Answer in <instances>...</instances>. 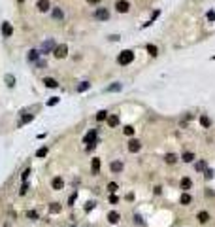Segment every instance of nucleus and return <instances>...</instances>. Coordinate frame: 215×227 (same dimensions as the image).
I'll use <instances>...</instances> for the list:
<instances>
[{"instance_id":"4","label":"nucleus","mask_w":215,"mask_h":227,"mask_svg":"<svg viewBox=\"0 0 215 227\" xmlns=\"http://www.w3.org/2000/svg\"><path fill=\"white\" fill-rule=\"evenodd\" d=\"M95 17L98 19V21H108L109 19V12L106 8H98L96 12H95Z\"/></svg>"},{"instance_id":"1","label":"nucleus","mask_w":215,"mask_h":227,"mask_svg":"<svg viewBox=\"0 0 215 227\" xmlns=\"http://www.w3.org/2000/svg\"><path fill=\"white\" fill-rule=\"evenodd\" d=\"M134 61V53L130 51V49H124V51H121L119 53V57H117V62L119 64H123V66H127V64H130Z\"/></svg>"},{"instance_id":"25","label":"nucleus","mask_w":215,"mask_h":227,"mask_svg":"<svg viewBox=\"0 0 215 227\" xmlns=\"http://www.w3.org/2000/svg\"><path fill=\"white\" fill-rule=\"evenodd\" d=\"M200 123H202L204 127H209V119H208L206 115H202V117H200Z\"/></svg>"},{"instance_id":"20","label":"nucleus","mask_w":215,"mask_h":227,"mask_svg":"<svg viewBox=\"0 0 215 227\" xmlns=\"http://www.w3.org/2000/svg\"><path fill=\"white\" fill-rule=\"evenodd\" d=\"M49 212L51 214H59L61 212V204H57V202H53L51 206H49Z\"/></svg>"},{"instance_id":"3","label":"nucleus","mask_w":215,"mask_h":227,"mask_svg":"<svg viewBox=\"0 0 215 227\" xmlns=\"http://www.w3.org/2000/svg\"><path fill=\"white\" fill-rule=\"evenodd\" d=\"M83 142H85V144H89V149H93V148H95V144H96V131L87 133V136H85Z\"/></svg>"},{"instance_id":"33","label":"nucleus","mask_w":215,"mask_h":227,"mask_svg":"<svg viewBox=\"0 0 215 227\" xmlns=\"http://www.w3.org/2000/svg\"><path fill=\"white\" fill-rule=\"evenodd\" d=\"M28 218H30V220H36V218H38V212L30 210V212H28Z\"/></svg>"},{"instance_id":"28","label":"nucleus","mask_w":215,"mask_h":227,"mask_svg":"<svg viewBox=\"0 0 215 227\" xmlns=\"http://www.w3.org/2000/svg\"><path fill=\"white\" fill-rule=\"evenodd\" d=\"M47 155V148H42V149H38V157H45Z\"/></svg>"},{"instance_id":"23","label":"nucleus","mask_w":215,"mask_h":227,"mask_svg":"<svg viewBox=\"0 0 215 227\" xmlns=\"http://www.w3.org/2000/svg\"><path fill=\"white\" fill-rule=\"evenodd\" d=\"M106 117H108V112H104V110H102V112H98V114H96V119H98V121H104V119H106Z\"/></svg>"},{"instance_id":"36","label":"nucleus","mask_w":215,"mask_h":227,"mask_svg":"<svg viewBox=\"0 0 215 227\" xmlns=\"http://www.w3.org/2000/svg\"><path fill=\"white\" fill-rule=\"evenodd\" d=\"M121 85H111V87H108V91H119Z\"/></svg>"},{"instance_id":"37","label":"nucleus","mask_w":215,"mask_h":227,"mask_svg":"<svg viewBox=\"0 0 215 227\" xmlns=\"http://www.w3.org/2000/svg\"><path fill=\"white\" fill-rule=\"evenodd\" d=\"M27 189H28V186H27V183H23V187H21V195H25Z\"/></svg>"},{"instance_id":"10","label":"nucleus","mask_w":215,"mask_h":227,"mask_svg":"<svg viewBox=\"0 0 215 227\" xmlns=\"http://www.w3.org/2000/svg\"><path fill=\"white\" fill-rule=\"evenodd\" d=\"M64 187V180L62 178H53V189H62Z\"/></svg>"},{"instance_id":"8","label":"nucleus","mask_w":215,"mask_h":227,"mask_svg":"<svg viewBox=\"0 0 215 227\" xmlns=\"http://www.w3.org/2000/svg\"><path fill=\"white\" fill-rule=\"evenodd\" d=\"M181 189L183 191H187V189H191V186H192V182H191V178H181Z\"/></svg>"},{"instance_id":"14","label":"nucleus","mask_w":215,"mask_h":227,"mask_svg":"<svg viewBox=\"0 0 215 227\" xmlns=\"http://www.w3.org/2000/svg\"><path fill=\"white\" fill-rule=\"evenodd\" d=\"M91 168H93V174H96V172L100 170V159H93V165H91Z\"/></svg>"},{"instance_id":"12","label":"nucleus","mask_w":215,"mask_h":227,"mask_svg":"<svg viewBox=\"0 0 215 227\" xmlns=\"http://www.w3.org/2000/svg\"><path fill=\"white\" fill-rule=\"evenodd\" d=\"M111 170L113 172H121L123 170V163H121V161H113V163H111Z\"/></svg>"},{"instance_id":"42","label":"nucleus","mask_w":215,"mask_h":227,"mask_svg":"<svg viewBox=\"0 0 215 227\" xmlns=\"http://www.w3.org/2000/svg\"><path fill=\"white\" fill-rule=\"evenodd\" d=\"M87 2H89V4H93V6H96V4L100 2V0H87Z\"/></svg>"},{"instance_id":"39","label":"nucleus","mask_w":215,"mask_h":227,"mask_svg":"<svg viewBox=\"0 0 215 227\" xmlns=\"http://www.w3.org/2000/svg\"><path fill=\"white\" fill-rule=\"evenodd\" d=\"M208 19H209V21H215V12H209V13H208Z\"/></svg>"},{"instance_id":"43","label":"nucleus","mask_w":215,"mask_h":227,"mask_svg":"<svg viewBox=\"0 0 215 227\" xmlns=\"http://www.w3.org/2000/svg\"><path fill=\"white\" fill-rule=\"evenodd\" d=\"M19 2H25V0H19Z\"/></svg>"},{"instance_id":"11","label":"nucleus","mask_w":215,"mask_h":227,"mask_svg":"<svg viewBox=\"0 0 215 227\" xmlns=\"http://www.w3.org/2000/svg\"><path fill=\"white\" fill-rule=\"evenodd\" d=\"M106 119H108V125H109V127L119 125V117H117V115H109V117H106Z\"/></svg>"},{"instance_id":"7","label":"nucleus","mask_w":215,"mask_h":227,"mask_svg":"<svg viewBox=\"0 0 215 227\" xmlns=\"http://www.w3.org/2000/svg\"><path fill=\"white\" fill-rule=\"evenodd\" d=\"M38 9H40V12H47V9L51 8V4H49V0H38Z\"/></svg>"},{"instance_id":"24","label":"nucleus","mask_w":215,"mask_h":227,"mask_svg":"<svg viewBox=\"0 0 215 227\" xmlns=\"http://www.w3.org/2000/svg\"><path fill=\"white\" fill-rule=\"evenodd\" d=\"M32 117H34L32 114H28V115H25V117H21V125H25V123H30V121H32Z\"/></svg>"},{"instance_id":"9","label":"nucleus","mask_w":215,"mask_h":227,"mask_svg":"<svg viewBox=\"0 0 215 227\" xmlns=\"http://www.w3.org/2000/svg\"><path fill=\"white\" fill-rule=\"evenodd\" d=\"M11 32H13V28H11V25L9 23H2V34L8 38V36H11Z\"/></svg>"},{"instance_id":"38","label":"nucleus","mask_w":215,"mask_h":227,"mask_svg":"<svg viewBox=\"0 0 215 227\" xmlns=\"http://www.w3.org/2000/svg\"><path fill=\"white\" fill-rule=\"evenodd\" d=\"M28 174H30V170L27 168V170H25V172H23V174H21V178H23V180H27V176H28Z\"/></svg>"},{"instance_id":"34","label":"nucleus","mask_w":215,"mask_h":227,"mask_svg":"<svg viewBox=\"0 0 215 227\" xmlns=\"http://www.w3.org/2000/svg\"><path fill=\"white\" fill-rule=\"evenodd\" d=\"M87 89H89V83H81V85L77 87V91H87Z\"/></svg>"},{"instance_id":"5","label":"nucleus","mask_w":215,"mask_h":227,"mask_svg":"<svg viewBox=\"0 0 215 227\" xmlns=\"http://www.w3.org/2000/svg\"><path fill=\"white\" fill-rule=\"evenodd\" d=\"M115 8H117L119 13H127L130 9V4H128V0H119V2L115 4Z\"/></svg>"},{"instance_id":"31","label":"nucleus","mask_w":215,"mask_h":227,"mask_svg":"<svg viewBox=\"0 0 215 227\" xmlns=\"http://www.w3.org/2000/svg\"><path fill=\"white\" fill-rule=\"evenodd\" d=\"M204 168H206V163H204V161L196 163V170H204Z\"/></svg>"},{"instance_id":"27","label":"nucleus","mask_w":215,"mask_h":227,"mask_svg":"<svg viewBox=\"0 0 215 227\" xmlns=\"http://www.w3.org/2000/svg\"><path fill=\"white\" fill-rule=\"evenodd\" d=\"M36 57H38V51H36V49H32V51H30V55H28V59H30V61H36Z\"/></svg>"},{"instance_id":"21","label":"nucleus","mask_w":215,"mask_h":227,"mask_svg":"<svg viewBox=\"0 0 215 227\" xmlns=\"http://www.w3.org/2000/svg\"><path fill=\"white\" fill-rule=\"evenodd\" d=\"M192 159H195V153H191V151H185V153H183V161H185V163H191Z\"/></svg>"},{"instance_id":"32","label":"nucleus","mask_w":215,"mask_h":227,"mask_svg":"<svg viewBox=\"0 0 215 227\" xmlns=\"http://www.w3.org/2000/svg\"><path fill=\"white\" fill-rule=\"evenodd\" d=\"M53 46H55V44H53V42L49 40V42H45V46H43V47H45V51H49V49H51Z\"/></svg>"},{"instance_id":"22","label":"nucleus","mask_w":215,"mask_h":227,"mask_svg":"<svg viewBox=\"0 0 215 227\" xmlns=\"http://www.w3.org/2000/svg\"><path fill=\"white\" fill-rule=\"evenodd\" d=\"M147 53H149V55H157V53H158V49H157V46H153V44H149V46H147Z\"/></svg>"},{"instance_id":"40","label":"nucleus","mask_w":215,"mask_h":227,"mask_svg":"<svg viewBox=\"0 0 215 227\" xmlns=\"http://www.w3.org/2000/svg\"><path fill=\"white\" fill-rule=\"evenodd\" d=\"M206 178H213V170H206Z\"/></svg>"},{"instance_id":"29","label":"nucleus","mask_w":215,"mask_h":227,"mask_svg":"<svg viewBox=\"0 0 215 227\" xmlns=\"http://www.w3.org/2000/svg\"><path fill=\"white\" fill-rule=\"evenodd\" d=\"M108 189H109L111 193H115V189H117V183H113V182H111V183H108Z\"/></svg>"},{"instance_id":"41","label":"nucleus","mask_w":215,"mask_h":227,"mask_svg":"<svg viewBox=\"0 0 215 227\" xmlns=\"http://www.w3.org/2000/svg\"><path fill=\"white\" fill-rule=\"evenodd\" d=\"M57 102H59V99H51L47 104H49V106H53V104H57Z\"/></svg>"},{"instance_id":"19","label":"nucleus","mask_w":215,"mask_h":227,"mask_svg":"<svg viewBox=\"0 0 215 227\" xmlns=\"http://www.w3.org/2000/svg\"><path fill=\"white\" fill-rule=\"evenodd\" d=\"M164 161H166V163H170V165H172V163H176V161H177V157H176V153H168V155L164 157Z\"/></svg>"},{"instance_id":"15","label":"nucleus","mask_w":215,"mask_h":227,"mask_svg":"<svg viewBox=\"0 0 215 227\" xmlns=\"http://www.w3.org/2000/svg\"><path fill=\"white\" fill-rule=\"evenodd\" d=\"M181 204H191V201H192V197L189 195V193H183V195H181Z\"/></svg>"},{"instance_id":"17","label":"nucleus","mask_w":215,"mask_h":227,"mask_svg":"<svg viewBox=\"0 0 215 227\" xmlns=\"http://www.w3.org/2000/svg\"><path fill=\"white\" fill-rule=\"evenodd\" d=\"M208 220H209V214H208V212H198V221L206 223Z\"/></svg>"},{"instance_id":"30","label":"nucleus","mask_w":215,"mask_h":227,"mask_svg":"<svg viewBox=\"0 0 215 227\" xmlns=\"http://www.w3.org/2000/svg\"><path fill=\"white\" fill-rule=\"evenodd\" d=\"M117 201H119V197L115 195V193H111V197H109V202H111V204H115Z\"/></svg>"},{"instance_id":"6","label":"nucleus","mask_w":215,"mask_h":227,"mask_svg":"<svg viewBox=\"0 0 215 227\" xmlns=\"http://www.w3.org/2000/svg\"><path fill=\"white\" fill-rule=\"evenodd\" d=\"M140 148H142V144L138 142V140H130V142H128V151H132V153L140 151Z\"/></svg>"},{"instance_id":"35","label":"nucleus","mask_w":215,"mask_h":227,"mask_svg":"<svg viewBox=\"0 0 215 227\" xmlns=\"http://www.w3.org/2000/svg\"><path fill=\"white\" fill-rule=\"evenodd\" d=\"M6 81L8 85H13V76H6Z\"/></svg>"},{"instance_id":"2","label":"nucleus","mask_w":215,"mask_h":227,"mask_svg":"<svg viewBox=\"0 0 215 227\" xmlns=\"http://www.w3.org/2000/svg\"><path fill=\"white\" fill-rule=\"evenodd\" d=\"M53 53H55V57H57V59H64V57L68 55V46H66V44H61V46H57Z\"/></svg>"},{"instance_id":"13","label":"nucleus","mask_w":215,"mask_h":227,"mask_svg":"<svg viewBox=\"0 0 215 227\" xmlns=\"http://www.w3.org/2000/svg\"><path fill=\"white\" fill-rule=\"evenodd\" d=\"M108 220H109L111 223H117V221H119V212H109V214H108Z\"/></svg>"},{"instance_id":"16","label":"nucleus","mask_w":215,"mask_h":227,"mask_svg":"<svg viewBox=\"0 0 215 227\" xmlns=\"http://www.w3.org/2000/svg\"><path fill=\"white\" fill-rule=\"evenodd\" d=\"M43 83H45V87H57V85H59V83H57L53 78H45V80H43Z\"/></svg>"},{"instance_id":"18","label":"nucleus","mask_w":215,"mask_h":227,"mask_svg":"<svg viewBox=\"0 0 215 227\" xmlns=\"http://www.w3.org/2000/svg\"><path fill=\"white\" fill-rule=\"evenodd\" d=\"M53 17L61 21V19L64 17V15H62V9H61V8H53Z\"/></svg>"},{"instance_id":"26","label":"nucleus","mask_w":215,"mask_h":227,"mask_svg":"<svg viewBox=\"0 0 215 227\" xmlns=\"http://www.w3.org/2000/svg\"><path fill=\"white\" fill-rule=\"evenodd\" d=\"M124 134H127V136H132V134H134V129L127 125V127H124Z\"/></svg>"}]
</instances>
